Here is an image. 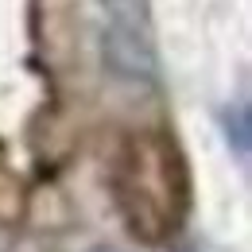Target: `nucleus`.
<instances>
[{
	"instance_id": "nucleus-2",
	"label": "nucleus",
	"mask_w": 252,
	"mask_h": 252,
	"mask_svg": "<svg viewBox=\"0 0 252 252\" xmlns=\"http://www.w3.org/2000/svg\"><path fill=\"white\" fill-rule=\"evenodd\" d=\"M221 128H225L229 152L241 159V163H249V152H252V113H249V105L245 101L241 105H229L225 117H221Z\"/></svg>"
},
{
	"instance_id": "nucleus-3",
	"label": "nucleus",
	"mask_w": 252,
	"mask_h": 252,
	"mask_svg": "<svg viewBox=\"0 0 252 252\" xmlns=\"http://www.w3.org/2000/svg\"><path fill=\"white\" fill-rule=\"evenodd\" d=\"M105 24H128V28H152V4L148 0H97Z\"/></svg>"
},
{
	"instance_id": "nucleus-4",
	"label": "nucleus",
	"mask_w": 252,
	"mask_h": 252,
	"mask_svg": "<svg viewBox=\"0 0 252 252\" xmlns=\"http://www.w3.org/2000/svg\"><path fill=\"white\" fill-rule=\"evenodd\" d=\"M90 252H121V249H113V245H97V249H90Z\"/></svg>"
},
{
	"instance_id": "nucleus-1",
	"label": "nucleus",
	"mask_w": 252,
	"mask_h": 252,
	"mask_svg": "<svg viewBox=\"0 0 252 252\" xmlns=\"http://www.w3.org/2000/svg\"><path fill=\"white\" fill-rule=\"evenodd\" d=\"M101 66L121 86H156L159 82V55L152 43V28H128L101 20Z\"/></svg>"
}]
</instances>
